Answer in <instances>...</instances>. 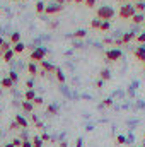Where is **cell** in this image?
<instances>
[{"mask_svg":"<svg viewBox=\"0 0 145 147\" xmlns=\"http://www.w3.org/2000/svg\"><path fill=\"white\" fill-rule=\"evenodd\" d=\"M113 17H114V10L109 5H103L96 10V19H99V21H108L109 22Z\"/></svg>","mask_w":145,"mask_h":147,"instance_id":"6da1fadb","label":"cell"},{"mask_svg":"<svg viewBox=\"0 0 145 147\" xmlns=\"http://www.w3.org/2000/svg\"><path fill=\"white\" fill-rule=\"evenodd\" d=\"M46 48H43V46H38L34 48L33 51H31V55H29V60L33 62V63H38V62H43L44 60V57H46Z\"/></svg>","mask_w":145,"mask_h":147,"instance_id":"7a4b0ae2","label":"cell"},{"mask_svg":"<svg viewBox=\"0 0 145 147\" xmlns=\"http://www.w3.org/2000/svg\"><path fill=\"white\" fill-rule=\"evenodd\" d=\"M137 12H135V9H133V5H130V3H126V5H121V9H119V12H118V16H119V19H132L133 16H135Z\"/></svg>","mask_w":145,"mask_h":147,"instance_id":"3957f363","label":"cell"},{"mask_svg":"<svg viewBox=\"0 0 145 147\" xmlns=\"http://www.w3.org/2000/svg\"><path fill=\"white\" fill-rule=\"evenodd\" d=\"M104 57H106V60H108V62H118V60L123 57V51H121V50H118V48H111V50L106 51V55H104Z\"/></svg>","mask_w":145,"mask_h":147,"instance_id":"277c9868","label":"cell"},{"mask_svg":"<svg viewBox=\"0 0 145 147\" xmlns=\"http://www.w3.org/2000/svg\"><path fill=\"white\" fill-rule=\"evenodd\" d=\"M63 10V5H58V3H55V5H46V9H44V14H48V16H53V14H58V12H62Z\"/></svg>","mask_w":145,"mask_h":147,"instance_id":"5b68a950","label":"cell"},{"mask_svg":"<svg viewBox=\"0 0 145 147\" xmlns=\"http://www.w3.org/2000/svg\"><path fill=\"white\" fill-rule=\"evenodd\" d=\"M133 55H135V58L138 60V62H145V46H138V48H135L133 50Z\"/></svg>","mask_w":145,"mask_h":147,"instance_id":"8992f818","label":"cell"},{"mask_svg":"<svg viewBox=\"0 0 145 147\" xmlns=\"http://www.w3.org/2000/svg\"><path fill=\"white\" fill-rule=\"evenodd\" d=\"M39 65H41V69H43V72H44V74H51V72H55V70H56V67H55L53 63L46 62V60L39 62Z\"/></svg>","mask_w":145,"mask_h":147,"instance_id":"52a82bcc","label":"cell"},{"mask_svg":"<svg viewBox=\"0 0 145 147\" xmlns=\"http://www.w3.org/2000/svg\"><path fill=\"white\" fill-rule=\"evenodd\" d=\"M14 121L17 123V127H19V128H28V127H29L28 120H26L22 115H15V120H14Z\"/></svg>","mask_w":145,"mask_h":147,"instance_id":"ba28073f","label":"cell"},{"mask_svg":"<svg viewBox=\"0 0 145 147\" xmlns=\"http://www.w3.org/2000/svg\"><path fill=\"white\" fill-rule=\"evenodd\" d=\"M34 98H36V92H34V89H28V91L24 92V101H29V103H33V101H34Z\"/></svg>","mask_w":145,"mask_h":147,"instance_id":"9c48e42d","label":"cell"},{"mask_svg":"<svg viewBox=\"0 0 145 147\" xmlns=\"http://www.w3.org/2000/svg\"><path fill=\"white\" fill-rule=\"evenodd\" d=\"M0 86H2L3 89H10V87H14V82H12L9 77H3V79L0 80Z\"/></svg>","mask_w":145,"mask_h":147,"instance_id":"30bf717a","label":"cell"},{"mask_svg":"<svg viewBox=\"0 0 145 147\" xmlns=\"http://www.w3.org/2000/svg\"><path fill=\"white\" fill-rule=\"evenodd\" d=\"M133 24H144V21H145V17H144V14H135L132 19H130Z\"/></svg>","mask_w":145,"mask_h":147,"instance_id":"8fae6325","label":"cell"},{"mask_svg":"<svg viewBox=\"0 0 145 147\" xmlns=\"http://www.w3.org/2000/svg\"><path fill=\"white\" fill-rule=\"evenodd\" d=\"M85 36H87L85 29H77L75 33H72V38H75V39H84Z\"/></svg>","mask_w":145,"mask_h":147,"instance_id":"7c38bea8","label":"cell"},{"mask_svg":"<svg viewBox=\"0 0 145 147\" xmlns=\"http://www.w3.org/2000/svg\"><path fill=\"white\" fill-rule=\"evenodd\" d=\"M24 50H26V45H24V43H17V45H14V46H12V51H14V53H17V55H19V53H22Z\"/></svg>","mask_w":145,"mask_h":147,"instance_id":"4fadbf2b","label":"cell"},{"mask_svg":"<svg viewBox=\"0 0 145 147\" xmlns=\"http://www.w3.org/2000/svg\"><path fill=\"white\" fill-rule=\"evenodd\" d=\"M135 36H137V33H126L121 36V43H130L132 39H135Z\"/></svg>","mask_w":145,"mask_h":147,"instance_id":"5bb4252c","label":"cell"},{"mask_svg":"<svg viewBox=\"0 0 145 147\" xmlns=\"http://www.w3.org/2000/svg\"><path fill=\"white\" fill-rule=\"evenodd\" d=\"M22 110L26 111V113H33L34 105H33V103H29V101H22Z\"/></svg>","mask_w":145,"mask_h":147,"instance_id":"9a60e30c","label":"cell"},{"mask_svg":"<svg viewBox=\"0 0 145 147\" xmlns=\"http://www.w3.org/2000/svg\"><path fill=\"white\" fill-rule=\"evenodd\" d=\"M14 55H15V53H14V51H12V48H10V50H7V51L2 55V58H3V62H10V60L14 58Z\"/></svg>","mask_w":145,"mask_h":147,"instance_id":"2e32d148","label":"cell"},{"mask_svg":"<svg viewBox=\"0 0 145 147\" xmlns=\"http://www.w3.org/2000/svg\"><path fill=\"white\" fill-rule=\"evenodd\" d=\"M17 43H21V33H12L10 34V45H17Z\"/></svg>","mask_w":145,"mask_h":147,"instance_id":"e0dca14e","label":"cell"},{"mask_svg":"<svg viewBox=\"0 0 145 147\" xmlns=\"http://www.w3.org/2000/svg\"><path fill=\"white\" fill-rule=\"evenodd\" d=\"M99 79H101V80H109V79H111V72H109V69H103L101 74H99Z\"/></svg>","mask_w":145,"mask_h":147,"instance_id":"ac0fdd59","label":"cell"},{"mask_svg":"<svg viewBox=\"0 0 145 147\" xmlns=\"http://www.w3.org/2000/svg\"><path fill=\"white\" fill-rule=\"evenodd\" d=\"M133 9H135V12H137V14H142V12L145 10V3H144V2H137V3L133 5Z\"/></svg>","mask_w":145,"mask_h":147,"instance_id":"d6986e66","label":"cell"},{"mask_svg":"<svg viewBox=\"0 0 145 147\" xmlns=\"http://www.w3.org/2000/svg\"><path fill=\"white\" fill-rule=\"evenodd\" d=\"M55 77H56V80H58L60 84H63V82H65V75H63V72H62L60 69H56V70H55Z\"/></svg>","mask_w":145,"mask_h":147,"instance_id":"ffe728a7","label":"cell"},{"mask_svg":"<svg viewBox=\"0 0 145 147\" xmlns=\"http://www.w3.org/2000/svg\"><path fill=\"white\" fill-rule=\"evenodd\" d=\"M28 72L31 74V75H38V67H36V63L29 62V65H28Z\"/></svg>","mask_w":145,"mask_h":147,"instance_id":"44dd1931","label":"cell"},{"mask_svg":"<svg viewBox=\"0 0 145 147\" xmlns=\"http://www.w3.org/2000/svg\"><path fill=\"white\" fill-rule=\"evenodd\" d=\"M44 9H46L44 2H36V12H38V14H43V12H44Z\"/></svg>","mask_w":145,"mask_h":147,"instance_id":"7402d4cb","label":"cell"},{"mask_svg":"<svg viewBox=\"0 0 145 147\" xmlns=\"http://www.w3.org/2000/svg\"><path fill=\"white\" fill-rule=\"evenodd\" d=\"M33 147H43V140H41V137H33Z\"/></svg>","mask_w":145,"mask_h":147,"instance_id":"603a6c76","label":"cell"},{"mask_svg":"<svg viewBox=\"0 0 145 147\" xmlns=\"http://www.w3.org/2000/svg\"><path fill=\"white\" fill-rule=\"evenodd\" d=\"M101 22H103V21H99V19H92V21H91V28H92V29H99V28H101Z\"/></svg>","mask_w":145,"mask_h":147,"instance_id":"cb8c5ba5","label":"cell"},{"mask_svg":"<svg viewBox=\"0 0 145 147\" xmlns=\"http://www.w3.org/2000/svg\"><path fill=\"white\" fill-rule=\"evenodd\" d=\"M109 28H111V24H109L108 21H103V22H101V28H99V31H104V33H106V31H109Z\"/></svg>","mask_w":145,"mask_h":147,"instance_id":"d4e9b609","label":"cell"},{"mask_svg":"<svg viewBox=\"0 0 145 147\" xmlns=\"http://www.w3.org/2000/svg\"><path fill=\"white\" fill-rule=\"evenodd\" d=\"M116 144H118V146L126 144V137H125V135H118V137H116Z\"/></svg>","mask_w":145,"mask_h":147,"instance_id":"484cf974","label":"cell"},{"mask_svg":"<svg viewBox=\"0 0 145 147\" xmlns=\"http://www.w3.org/2000/svg\"><path fill=\"white\" fill-rule=\"evenodd\" d=\"M7 77H9V79H10V80H12L14 84H15V82L19 80V75H17L15 72H9V75H7Z\"/></svg>","mask_w":145,"mask_h":147,"instance_id":"4316f807","label":"cell"},{"mask_svg":"<svg viewBox=\"0 0 145 147\" xmlns=\"http://www.w3.org/2000/svg\"><path fill=\"white\" fill-rule=\"evenodd\" d=\"M135 39H137V43H145V33L137 34V36H135Z\"/></svg>","mask_w":145,"mask_h":147,"instance_id":"83f0119b","label":"cell"},{"mask_svg":"<svg viewBox=\"0 0 145 147\" xmlns=\"http://www.w3.org/2000/svg\"><path fill=\"white\" fill-rule=\"evenodd\" d=\"M48 113H50V115H56V113H58V108H56L55 105H51V106H48Z\"/></svg>","mask_w":145,"mask_h":147,"instance_id":"f1b7e54d","label":"cell"},{"mask_svg":"<svg viewBox=\"0 0 145 147\" xmlns=\"http://www.w3.org/2000/svg\"><path fill=\"white\" fill-rule=\"evenodd\" d=\"M84 3H85V7H89V9H92V7L96 5V0H84Z\"/></svg>","mask_w":145,"mask_h":147,"instance_id":"f546056e","label":"cell"},{"mask_svg":"<svg viewBox=\"0 0 145 147\" xmlns=\"http://www.w3.org/2000/svg\"><path fill=\"white\" fill-rule=\"evenodd\" d=\"M33 105H36V106H41V105H43V98L36 96V98H34V101H33Z\"/></svg>","mask_w":145,"mask_h":147,"instance_id":"4dcf8cb0","label":"cell"},{"mask_svg":"<svg viewBox=\"0 0 145 147\" xmlns=\"http://www.w3.org/2000/svg\"><path fill=\"white\" fill-rule=\"evenodd\" d=\"M21 146H22V140H19V139L12 140V147H21Z\"/></svg>","mask_w":145,"mask_h":147,"instance_id":"1f68e13d","label":"cell"},{"mask_svg":"<svg viewBox=\"0 0 145 147\" xmlns=\"http://www.w3.org/2000/svg\"><path fill=\"white\" fill-rule=\"evenodd\" d=\"M103 105H104L106 108H109V106H113V99H111V98H108V99H104V101H103Z\"/></svg>","mask_w":145,"mask_h":147,"instance_id":"d6a6232c","label":"cell"},{"mask_svg":"<svg viewBox=\"0 0 145 147\" xmlns=\"http://www.w3.org/2000/svg\"><path fill=\"white\" fill-rule=\"evenodd\" d=\"M41 140H43V142H50V135H48V134H43V135H41Z\"/></svg>","mask_w":145,"mask_h":147,"instance_id":"836d02e7","label":"cell"},{"mask_svg":"<svg viewBox=\"0 0 145 147\" xmlns=\"http://www.w3.org/2000/svg\"><path fill=\"white\" fill-rule=\"evenodd\" d=\"M21 147H33V144H31L29 140H22V146Z\"/></svg>","mask_w":145,"mask_h":147,"instance_id":"e575fe53","label":"cell"},{"mask_svg":"<svg viewBox=\"0 0 145 147\" xmlns=\"http://www.w3.org/2000/svg\"><path fill=\"white\" fill-rule=\"evenodd\" d=\"M96 87H97V89H101V87H103V80H101V79L96 82Z\"/></svg>","mask_w":145,"mask_h":147,"instance_id":"d590c367","label":"cell"},{"mask_svg":"<svg viewBox=\"0 0 145 147\" xmlns=\"http://www.w3.org/2000/svg\"><path fill=\"white\" fill-rule=\"evenodd\" d=\"M26 86H28V89H33V80H28Z\"/></svg>","mask_w":145,"mask_h":147,"instance_id":"8d00e7d4","label":"cell"},{"mask_svg":"<svg viewBox=\"0 0 145 147\" xmlns=\"http://www.w3.org/2000/svg\"><path fill=\"white\" fill-rule=\"evenodd\" d=\"M15 128H19V127H17V123H15V121H14V123H10V130H15Z\"/></svg>","mask_w":145,"mask_h":147,"instance_id":"74e56055","label":"cell"},{"mask_svg":"<svg viewBox=\"0 0 145 147\" xmlns=\"http://www.w3.org/2000/svg\"><path fill=\"white\" fill-rule=\"evenodd\" d=\"M75 147H82V139H79V140H77V146Z\"/></svg>","mask_w":145,"mask_h":147,"instance_id":"f35d334b","label":"cell"},{"mask_svg":"<svg viewBox=\"0 0 145 147\" xmlns=\"http://www.w3.org/2000/svg\"><path fill=\"white\" fill-rule=\"evenodd\" d=\"M56 3H58V5H63V3H65V0H56Z\"/></svg>","mask_w":145,"mask_h":147,"instance_id":"ab89813d","label":"cell"},{"mask_svg":"<svg viewBox=\"0 0 145 147\" xmlns=\"http://www.w3.org/2000/svg\"><path fill=\"white\" fill-rule=\"evenodd\" d=\"M5 41H3V38H0V48H2V45H3Z\"/></svg>","mask_w":145,"mask_h":147,"instance_id":"60d3db41","label":"cell"},{"mask_svg":"<svg viewBox=\"0 0 145 147\" xmlns=\"http://www.w3.org/2000/svg\"><path fill=\"white\" fill-rule=\"evenodd\" d=\"M75 3H84V0H73Z\"/></svg>","mask_w":145,"mask_h":147,"instance_id":"b9f144b4","label":"cell"},{"mask_svg":"<svg viewBox=\"0 0 145 147\" xmlns=\"http://www.w3.org/2000/svg\"><path fill=\"white\" fill-rule=\"evenodd\" d=\"M119 2H121V3H125V2H126V3H128V0H119Z\"/></svg>","mask_w":145,"mask_h":147,"instance_id":"7bdbcfd3","label":"cell"},{"mask_svg":"<svg viewBox=\"0 0 145 147\" xmlns=\"http://www.w3.org/2000/svg\"><path fill=\"white\" fill-rule=\"evenodd\" d=\"M144 146H145V135H144Z\"/></svg>","mask_w":145,"mask_h":147,"instance_id":"ee69618b","label":"cell"},{"mask_svg":"<svg viewBox=\"0 0 145 147\" xmlns=\"http://www.w3.org/2000/svg\"><path fill=\"white\" fill-rule=\"evenodd\" d=\"M144 69H145V62H144Z\"/></svg>","mask_w":145,"mask_h":147,"instance_id":"f6af8a7d","label":"cell"},{"mask_svg":"<svg viewBox=\"0 0 145 147\" xmlns=\"http://www.w3.org/2000/svg\"><path fill=\"white\" fill-rule=\"evenodd\" d=\"M144 28H145V21H144Z\"/></svg>","mask_w":145,"mask_h":147,"instance_id":"bcb514c9","label":"cell"},{"mask_svg":"<svg viewBox=\"0 0 145 147\" xmlns=\"http://www.w3.org/2000/svg\"><path fill=\"white\" fill-rule=\"evenodd\" d=\"M138 2H144V0H138Z\"/></svg>","mask_w":145,"mask_h":147,"instance_id":"7dc6e473","label":"cell"},{"mask_svg":"<svg viewBox=\"0 0 145 147\" xmlns=\"http://www.w3.org/2000/svg\"><path fill=\"white\" fill-rule=\"evenodd\" d=\"M19 2H24V0H19Z\"/></svg>","mask_w":145,"mask_h":147,"instance_id":"c3c4849f","label":"cell"},{"mask_svg":"<svg viewBox=\"0 0 145 147\" xmlns=\"http://www.w3.org/2000/svg\"><path fill=\"white\" fill-rule=\"evenodd\" d=\"M0 9H2V7H0Z\"/></svg>","mask_w":145,"mask_h":147,"instance_id":"681fc988","label":"cell"}]
</instances>
